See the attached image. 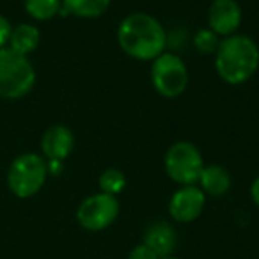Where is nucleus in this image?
Segmentation results:
<instances>
[{
	"label": "nucleus",
	"mask_w": 259,
	"mask_h": 259,
	"mask_svg": "<svg viewBox=\"0 0 259 259\" xmlns=\"http://www.w3.org/2000/svg\"><path fill=\"white\" fill-rule=\"evenodd\" d=\"M41 43V32L34 23H18L11 29L8 47L29 57L32 52L37 50Z\"/></svg>",
	"instance_id": "nucleus-13"
},
{
	"label": "nucleus",
	"mask_w": 259,
	"mask_h": 259,
	"mask_svg": "<svg viewBox=\"0 0 259 259\" xmlns=\"http://www.w3.org/2000/svg\"><path fill=\"white\" fill-rule=\"evenodd\" d=\"M128 259H162V257H160L158 254H155L148 245L139 243L137 247H134L130 250Z\"/></svg>",
	"instance_id": "nucleus-18"
},
{
	"label": "nucleus",
	"mask_w": 259,
	"mask_h": 259,
	"mask_svg": "<svg viewBox=\"0 0 259 259\" xmlns=\"http://www.w3.org/2000/svg\"><path fill=\"white\" fill-rule=\"evenodd\" d=\"M162 259H181V257H176V255H169V257H162Z\"/></svg>",
	"instance_id": "nucleus-22"
},
{
	"label": "nucleus",
	"mask_w": 259,
	"mask_h": 259,
	"mask_svg": "<svg viewBox=\"0 0 259 259\" xmlns=\"http://www.w3.org/2000/svg\"><path fill=\"white\" fill-rule=\"evenodd\" d=\"M36 85V69L27 55L0 48V98L22 100Z\"/></svg>",
	"instance_id": "nucleus-3"
},
{
	"label": "nucleus",
	"mask_w": 259,
	"mask_h": 259,
	"mask_svg": "<svg viewBox=\"0 0 259 259\" xmlns=\"http://www.w3.org/2000/svg\"><path fill=\"white\" fill-rule=\"evenodd\" d=\"M75 149V134L64 124H52L41 137V156L64 162Z\"/></svg>",
	"instance_id": "nucleus-10"
},
{
	"label": "nucleus",
	"mask_w": 259,
	"mask_h": 259,
	"mask_svg": "<svg viewBox=\"0 0 259 259\" xmlns=\"http://www.w3.org/2000/svg\"><path fill=\"white\" fill-rule=\"evenodd\" d=\"M11 22L6 18L4 15H0V48L8 47V41H9V36H11Z\"/></svg>",
	"instance_id": "nucleus-19"
},
{
	"label": "nucleus",
	"mask_w": 259,
	"mask_h": 259,
	"mask_svg": "<svg viewBox=\"0 0 259 259\" xmlns=\"http://www.w3.org/2000/svg\"><path fill=\"white\" fill-rule=\"evenodd\" d=\"M142 243L148 245L160 257H169L174 254L178 245L176 229L172 227V224L165 222V220H156V222L149 224L148 229L144 231Z\"/></svg>",
	"instance_id": "nucleus-11"
},
{
	"label": "nucleus",
	"mask_w": 259,
	"mask_h": 259,
	"mask_svg": "<svg viewBox=\"0 0 259 259\" xmlns=\"http://www.w3.org/2000/svg\"><path fill=\"white\" fill-rule=\"evenodd\" d=\"M231 185H233V178H231L229 170L217 163L204 165L197 181V187L204 192V195H211V197L226 195L231 190Z\"/></svg>",
	"instance_id": "nucleus-12"
},
{
	"label": "nucleus",
	"mask_w": 259,
	"mask_h": 259,
	"mask_svg": "<svg viewBox=\"0 0 259 259\" xmlns=\"http://www.w3.org/2000/svg\"><path fill=\"white\" fill-rule=\"evenodd\" d=\"M220 37L217 36L215 32H213L211 29H208V27H204V29H199L197 32L194 34V48L199 52V54L202 55H215L217 48H219L220 45Z\"/></svg>",
	"instance_id": "nucleus-17"
},
{
	"label": "nucleus",
	"mask_w": 259,
	"mask_h": 259,
	"mask_svg": "<svg viewBox=\"0 0 259 259\" xmlns=\"http://www.w3.org/2000/svg\"><path fill=\"white\" fill-rule=\"evenodd\" d=\"M204 165V158L199 148L188 141H178L170 144L163 156L165 174L180 187L197 185Z\"/></svg>",
	"instance_id": "nucleus-6"
},
{
	"label": "nucleus",
	"mask_w": 259,
	"mask_h": 259,
	"mask_svg": "<svg viewBox=\"0 0 259 259\" xmlns=\"http://www.w3.org/2000/svg\"><path fill=\"white\" fill-rule=\"evenodd\" d=\"M110 8V0H62V11L64 16H76L83 20L101 18Z\"/></svg>",
	"instance_id": "nucleus-14"
},
{
	"label": "nucleus",
	"mask_w": 259,
	"mask_h": 259,
	"mask_svg": "<svg viewBox=\"0 0 259 259\" xmlns=\"http://www.w3.org/2000/svg\"><path fill=\"white\" fill-rule=\"evenodd\" d=\"M98 187H100V192H103V194L117 197V195L126 188L124 172L115 169V167L105 169L103 172L100 174V178H98Z\"/></svg>",
	"instance_id": "nucleus-16"
},
{
	"label": "nucleus",
	"mask_w": 259,
	"mask_h": 259,
	"mask_svg": "<svg viewBox=\"0 0 259 259\" xmlns=\"http://www.w3.org/2000/svg\"><path fill=\"white\" fill-rule=\"evenodd\" d=\"M149 78L155 91L165 100L180 98L187 91L190 82V73L180 55L172 52H163L151 62Z\"/></svg>",
	"instance_id": "nucleus-5"
},
{
	"label": "nucleus",
	"mask_w": 259,
	"mask_h": 259,
	"mask_svg": "<svg viewBox=\"0 0 259 259\" xmlns=\"http://www.w3.org/2000/svg\"><path fill=\"white\" fill-rule=\"evenodd\" d=\"M117 45L130 59L153 62L165 52L167 32L163 25L149 13H130L117 25Z\"/></svg>",
	"instance_id": "nucleus-1"
},
{
	"label": "nucleus",
	"mask_w": 259,
	"mask_h": 259,
	"mask_svg": "<svg viewBox=\"0 0 259 259\" xmlns=\"http://www.w3.org/2000/svg\"><path fill=\"white\" fill-rule=\"evenodd\" d=\"M250 197H252V201H254V204L259 208V176L255 178L250 185Z\"/></svg>",
	"instance_id": "nucleus-21"
},
{
	"label": "nucleus",
	"mask_w": 259,
	"mask_h": 259,
	"mask_svg": "<svg viewBox=\"0 0 259 259\" xmlns=\"http://www.w3.org/2000/svg\"><path fill=\"white\" fill-rule=\"evenodd\" d=\"M47 169L48 176H59L64 170V162H61V160H47Z\"/></svg>",
	"instance_id": "nucleus-20"
},
{
	"label": "nucleus",
	"mask_w": 259,
	"mask_h": 259,
	"mask_svg": "<svg viewBox=\"0 0 259 259\" xmlns=\"http://www.w3.org/2000/svg\"><path fill=\"white\" fill-rule=\"evenodd\" d=\"M25 11L36 22H48L61 15L62 0H25Z\"/></svg>",
	"instance_id": "nucleus-15"
},
{
	"label": "nucleus",
	"mask_w": 259,
	"mask_h": 259,
	"mask_svg": "<svg viewBox=\"0 0 259 259\" xmlns=\"http://www.w3.org/2000/svg\"><path fill=\"white\" fill-rule=\"evenodd\" d=\"M47 178V160L37 153H22L11 162L6 180L16 197L29 199L45 187Z\"/></svg>",
	"instance_id": "nucleus-4"
},
{
	"label": "nucleus",
	"mask_w": 259,
	"mask_h": 259,
	"mask_svg": "<svg viewBox=\"0 0 259 259\" xmlns=\"http://www.w3.org/2000/svg\"><path fill=\"white\" fill-rule=\"evenodd\" d=\"M121 206L117 197L98 192L85 197L76 208V222L91 233L105 231L117 220Z\"/></svg>",
	"instance_id": "nucleus-7"
},
{
	"label": "nucleus",
	"mask_w": 259,
	"mask_h": 259,
	"mask_svg": "<svg viewBox=\"0 0 259 259\" xmlns=\"http://www.w3.org/2000/svg\"><path fill=\"white\" fill-rule=\"evenodd\" d=\"M206 195L197 185L180 187L169 199V215L178 224H190L204 211Z\"/></svg>",
	"instance_id": "nucleus-8"
},
{
	"label": "nucleus",
	"mask_w": 259,
	"mask_h": 259,
	"mask_svg": "<svg viewBox=\"0 0 259 259\" xmlns=\"http://www.w3.org/2000/svg\"><path fill=\"white\" fill-rule=\"evenodd\" d=\"M213 57L217 75L229 85L247 83L259 69V47L245 34L224 37Z\"/></svg>",
	"instance_id": "nucleus-2"
},
{
	"label": "nucleus",
	"mask_w": 259,
	"mask_h": 259,
	"mask_svg": "<svg viewBox=\"0 0 259 259\" xmlns=\"http://www.w3.org/2000/svg\"><path fill=\"white\" fill-rule=\"evenodd\" d=\"M243 22V11L236 0H213L208 8V29L220 39L238 34Z\"/></svg>",
	"instance_id": "nucleus-9"
}]
</instances>
